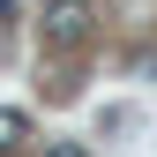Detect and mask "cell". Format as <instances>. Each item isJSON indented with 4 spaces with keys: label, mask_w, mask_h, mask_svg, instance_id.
Segmentation results:
<instances>
[{
    "label": "cell",
    "mask_w": 157,
    "mask_h": 157,
    "mask_svg": "<svg viewBox=\"0 0 157 157\" xmlns=\"http://www.w3.org/2000/svg\"><path fill=\"white\" fill-rule=\"evenodd\" d=\"M90 23H97L90 0H45V45H52V52H75V45L90 37Z\"/></svg>",
    "instance_id": "6da1fadb"
},
{
    "label": "cell",
    "mask_w": 157,
    "mask_h": 157,
    "mask_svg": "<svg viewBox=\"0 0 157 157\" xmlns=\"http://www.w3.org/2000/svg\"><path fill=\"white\" fill-rule=\"evenodd\" d=\"M45 157H90V150H82V142H52Z\"/></svg>",
    "instance_id": "3957f363"
},
{
    "label": "cell",
    "mask_w": 157,
    "mask_h": 157,
    "mask_svg": "<svg viewBox=\"0 0 157 157\" xmlns=\"http://www.w3.org/2000/svg\"><path fill=\"white\" fill-rule=\"evenodd\" d=\"M0 15H15V0H0Z\"/></svg>",
    "instance_id": "277c9868"
},
{
    "label": "cell",
    "mask_w": 157,
    "mask_h": 157,
    "mask_svg": "<svg viewBox=\"0 0 157 157\" xmlns=\"http://www.w3.org/2000/svg\"><path fill=\"white\" fill-rule=\"evenodd\" d=\"M15 142H30V120L15 105H0V150H15Z\"/></svg>",
    "instance_id": "7a4b0ae2"
}]
</instances>
